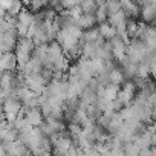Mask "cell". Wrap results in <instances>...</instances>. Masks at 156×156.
Returning a JSON list of instances; mask_svg holds the SVG:
<instances>
[{
	"mask_svg": "<svg viewBox=\"0 0 156 156\" xmlns=\"http://www.w3.org/2000/svg\"><path fill=\"white\" fill-rule=\"evenodd\" d=\"M104 6H106L107 16H112V14H115V12L121 11L119 0H106V2H104Z\"/></svg>",
	"mask_w": 156,
	"mask_h": 156,
	"instance_id": "cell-17",
	"label": "cell"
},
{
	"mask_svg": "<svg viewBox=\"0 0 156 156\" xmlns=\"http://www.w3.org/2000/svg\"><path fill=\"white\" fill-rule=\"evenodd\" d=\"M95 17L94 14H81V17L76 20V26L80 29H92L95 26Z\"/></svg>",
	"mask_w": 156,
	"mask_h": 156,
	"instance_id": "cell-10",
	"label": "cell"
},
{
	"mask_svg": "<svg viewBox=\"0 0 156 156\" xmlns=\"http://www.w3.org/2000/svg\"><path fill=\"white\" fill-rule=\"evenodd\" d=\"M94 17H95V22L97 23H103V22H107V11H106V6L104 3L97 6L95 12H94Z\"/></svg>",
	"mask_w": 156,
	"mask_h": 156,
	"instance_id": "cell-18",
	"label": "cell"
},
{
	"mask_svg": "<svg viewBox=\"0 0 156 156\" xmlns=\"http://www.w3.org/2000/svg\"><path fill=\"white\" fill-rule=\"evenodd\" d=\"M34 57L38 58L41 63H46L48 61V43H43V44H35L34 48Z\"/></svg>",
	"mask_w": 156,
	"mask_h": 156,
	"instance_id": "cell-12",
	"label": "cell"
},
{
	"mask_svg": "<svg viewBox=\"0 0 156 156\" xmlns=\"http://www.w3.org/2000/svg\"><path fill=\"white\" fill-rule=\"evenodd\" d=\"M0 69L3 72H14L17 69L16 55L12 52H5L0 55Z\"/></svg>",
	"mask_w": 156,
	"mask_h": 156,
	"instance_id": "cell-4",
	"label": "cell"
},
{
	"mask_svg": "<svg viewBox=\"0 0 156 156\" xmlns=\"http://www.w3.org/2000/svg\"><path fill=\"white\" fill-rule=\"evenodd\" d=\"M109 81H110L112 84H116V86L122 84V83L126 81V76H124L122 70L118 69V67H113V69L109 72Z\"/></svg>",
	"mask_w": 156,
	"mask_h": 156,
	"instance_id": "cell-11",
	"label": "cell"
},
{
	"mask_svg": "<svg viewBox=\"0 0 156 156\" xmlns=\"http://www.w3.org/2000/svg\"><path fill=\"white\" fill-rule=\"evenodd\" d=\"M107 19H109V25H112L113 28H116L118 25H121V23H124L126 20H127V17H126V14H124V11L121 9V11H118V12H115V14H112V16H107Z\"/></svg>",
	"mask_w": 156,
	"mask_h": 156,
	"instance_id": "cell-13",
	"label": "cell"
},
{
	"mask_svg": "<svg viewBox=\"0 0 156 156\" xmlns=\"http://www.w3.org/2000/svg\"><path fill=\"white\" fill-rule=\"evenodd\" d=\"M17 22L22 23V25L29 26V25L34 22V14H32L29 9H22V11L19 12V16H17Z\"/></svg>",
	"mask_w": 156,
	"mask_h": 156,
	"instance_id": "cell-14",
	"label": "cell"
},
{
	"mask_svg": "<svg viewBox=\"0 0 156 156\" xmlns=\"http://www.w3.org/2000/svg\"><path fill=\"white\" fill-rule=\"evenodd\" d=\"M63 57H64V52H63V48L60 46L58 41H52L51 44H48V61L55 64Z\"/></svg>",
	"mask_w": 156,
	"mask_h": 156,
	"instance_id": "cell-6",
	"label": "cell"
},
{
	"mask_svg": "<svg viewBox=\"0 0 156 156\" xmlns=\"http://www.w3.org/2000/svg\"><path fill=\"white\" fill-rule=\"evenodd\" d=\"M144 3H148V5H154L156 0H144Z\"/></svg>",
	"mask_w": 156,
	"mask_h": 156,
	"instance_id": "cell-22",
	"label": "cell"
},
{
	"mask_svg": "<svg viewBox=\"0 0 156 156\" xmlns=\"http://www.w3.org/2000/svg\"><path fill=\"white\" fill-rule=\"evenodd\" d=\"M26 121L29 122L31 127H38L41 122H43V115H41V110L38 107H32V109H25V115Z\"/></svg>",
	"mask_w": 156,
	"mask_h": 156,
	"instance_id": "cell-5",
	"label": "cell"
},
{
	"mask_svg": "<svg viewBox=\"0 0 156 156\" xmlns=\"http://www.w3.org/2000/svg\"><path fill=\"white\" fill-rule=\"evenodd\" d=\"M139 14L142 17V22L144 23H151L154 20V16H156V9H154V5H148V3H144V6L139 9Z\"/></svg>",
	"mask_w": 156,
	"mask_h": 156,
	"instance_id": "cell-9",
	"label": "cell"
},
{
	"mask_svg": "<svg viewBox=\"0 0 156 156\" xmlns=\"http://www.w3.org/2000/svg\"><path fill=\"white\" fill-rule=\"evenodd\" d=\"M2 37H3V34H2V32H0V40H2Z\"/></svg>",
	"mask_w": 156,
	"mask_h": 156,
	"instance_id": "cell-23",
	"label": "cell"
},
{
	"mask_svg": "<svg viewBox=\"0 0 156 156\" xmlns=\"http://www.w3.org/2000/svg\"><path fill=\"white\" fill-rule=\"evenodd\" d=\"M148 52H153V51H148L142 41H139V40H136V38H132V40H130V43L127 44L126 57H127L132 63L139 64V63L147 57V54H148Z\"/></svg>",
	"mask_w": 156,
	"mask_h": 156,
	"instance_id": "cell-1",
	"label": "cell"
},
{
	"mask_svg": "<svg viewBox=\"0 0 156 156\" xmlns=\"http://www.w3.org/2000/svg\"><path fill=\"white\" fill-rule=\"evenodd\" d=\"M98 34H100V37H103L107 41V40H112L113 37H116V29L112 25H109L107 22H103L98 26Z\"/></svg>",
	"mask_w": 156,
	"mask_h": 156,
	"instance_id": "cell-8",
	"label": "cell"
},
{
	"mask_svg": "<svg viewBox=\"0 0 156 156\" xmlns=\"http://www.w3.org/2000/svg\"><path fill=\"white\" fill-rule=\"evenodd\" d=\"M121 9L124 11L126 17H136L139 16V5L135 0H119Z\"/></svg>",
	"mask_w": 156,
	"mask_h": 156,
	"instance_id": "cell-7",
	"label": "cell"
},
{
	"mask_svg": "<svg viewBox=\"0 0 156 156\" xmlns=\"http://www.w3.org/2000/svg\"><path fill=\"white\" fill-rule=\"evenodd\" d=\"M80 8L83 11V14H94L95 9H97V5L94 0H80Z\"/></svg>",
	"mask_w": 156,
	"mask_h": 156,
	"instance_id": "cell-16",
	"label": "cell"
},
{
	"mask_svg": "<svg viewBox=\"0 0 156 156\" xmlns=\"http://www.w3.org/2000/svg\"><path fill=\"white\" fill-rule=\"evenodd\" d=\"M110 43V48H112V58L116 60V61H122L126 58V49H127V44L119 40L118 37H113L112 40H109Z\"/></svg>",
	"mask_w": 156,
	"mask_h": 156,
	"instance_id": "cell-3",
	"label": "cell"
},
{
	"mask_svg": "<svg viewBox=\"0 0 156 156\" xmlns=\"http://www.w3.org/2000/svg\"><path fill=\"white\" fill-rule=\"evenodd\" d=\"M9 5H11V0H0V14L5 16L8 8H9Z\"/></svg>",
	"mask_w": 156,
	"mask_h": 156,
	"instance_id": "cell-21",
	"label": "cell"
},
{
	"mask_svg": "<svg viewBox=\"0 0 156 156\" xmlns=\"http://www.w3.org/2000/svg\"><path fill=\"white\" fill-rule=\"evenodd\" d=\"M48 84V80L41 75V73H29L25 75V86L28 89H31L34 94L41 95L44 92V87Z\"/></svg>",
	"mask_w": 156,
	"mask_h": 156,
	"instance_id": "cell-2",
	"label": "cell"
},
{
	"mask_svg": "<svg viewBox=\"0 0 156 156\" xmlns=\"http://www.w3.org/2000/svg\"><path fill=\"white\" fill-rule=\"evenodd\" d=\"M78 3H80V0H60V5L63 9H70L72 6H75Z\"/></svg>",
	"mask_w": 156,
	"mask_h": 156,
	"instance_id": "cell-20",
	"label": "cell"
},
{
	"mask_svg": "<svg viewBox=\"0 0 156 156\" xmlns=\"http://www.w3.org/2000/svg\"><path fill=\"white\" fill-rule=\"evenodd\" d=\"M23 9V3H22V0H11V5L6 11L5 16H9V17H17L19 12Z\"/></svg>",
	"mask_w": 156,
	"mask_h": 156,
	"instance_id": "cell-15",
	"label": "cell"
},
{
	"mask_svg": "<svg viewBox=\"0 0 156 156\" xmlns=\"http://www.w3.org/2000/svg\"><path fill=\"white\" fill-rule=\"evenodd\" d=\"M126 32L129 35V38H135L136 37V32H138V23L135 20H130V22H126Z\"/></svg>",
	"mask_w": 156,
	"mask_h": 156,
	"instance_id": "cell-19",
	"label": "cell"
}]
</instances>
